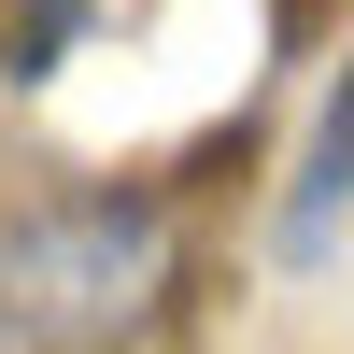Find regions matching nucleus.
<instances>
[{
    "instance_id": "obj_1",
    "label": "nucleus",
    "mask_w": 354,
    "mask_h": 354,
    "mask_svg": "<svg viewBox=\"0 0 354 354\" xmlns=\"http://www.w3.org/2000/svg\"><path fill=\"white\" fill-rule=\"evenodd\" d=\"M142 298H156V227L113 213V198H71V213H43V227L0 241V312L28 340H100Z\"/></svg>"
},
{
    "instance_id": "obj_2",
    "label": "nucleus",
    "mask_w": 354,
    "mask_h": 354,
    "mask_svg": "<svg viewBox=\"0 0 354 354\" xmlns=\"http://www.w3.org/2000/svg\"><path fill=\"white\" fill-rule=\"evenodd\" d=\"M340 227H354V43H340L326 100H312V128H298V170H283V213H270V241L312 270Z\"/></svg>"
}]
</instances>
